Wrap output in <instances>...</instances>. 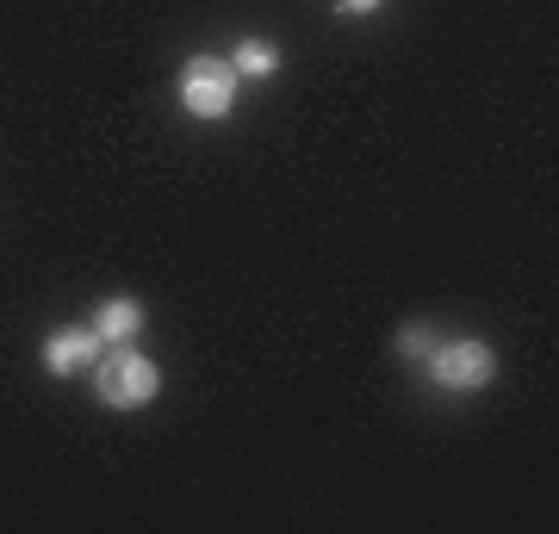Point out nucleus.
I'll return each instance as SVG.
<instances>
[{
    "label": "nucleus",
    "mask_w": 559,
    "mask_h": 534,
    "mask_svg": "<svg viewBox=\"0 0 559 534\" xmlns=\"http://www.w3.org/2000/svg\"><path fill=\"white\" fill-rule=\"evenodd\" d=\"M138 330H143V311L131 305V298H112V305H100V317H94V336L112 342V348L138 342Z\"/></svg>",
    "instance_id": "obj_5"
},
{
    "label": "nucleus",
    "mask_w": 559,
    "mask_h": 534,
    "mask_svg": "<svg viewBox=\"0 0 559 534\" xmlns=\"http://www.w3.org/2000/svg\"><path fill=\"white\" fill-rule=\"evenodd\" d=\"M87 360H100V336H94V330H57L50 348H44V367H50L57 379L62 373H81Z\"/></svg>",
    "instance_id": "obj_4"
},
{
    "label": "nucleus",
    "mask_w": 559,
    "mask_h": 534,
    "mask_svg": "<svg viewBox=\"0 0 559 534\" xmlns=\"http://www.w3.org/2000/svg\"><path fill=\"white\" fill-rule=\"evenodd\" d=\"M274 69H280V50L267 38L237 44V75H274Z\"/></svg>",
    "instance_id": "obj_6"
},
{
    "label": "nucleus",
    "mask_w": 559,
    "mask_h": 534,
    "mask_svg": "<svg viewBox=\"0 0 559 534\" xmlns=\"http://www.w3.org/2000/svg\"><path fill=\"white\" fill-rule=\"evenodd\" d=\"M230 99H237V69H230V62L193 57L180 69V106H187L193 119H224Z\"/></svg>",
    "instance_id": "obj_1"
},
{
    "label": "nucleus",
    "mask_w": 559,
    "mask_h": 534,
    "mask_svg": "<svg viewBox=\"0 0 559 534\" xmlns=\"http://www.w3.org/2000/svg\"><path fill=\"white\" fill-rule=\"evenodd\" d=\"M380 0H342V13H373Z\"/></svg>",
    "instance_id": "obj_8"
},
{
    "label": "nucleus",
    "mask_w": 559,
    "mask_h": 534,
    "mask_svg": "<svg viewBox=\"0 0 559 534\" xmlns=\"http://www.w3.org/2000/svg\"><path fill=\"white\" fill-rule=\"evenodd\" d=\"M429 348H436V330H429V323H411L399 336V355H411V360H423Z\"/></svg>",
    "instance_id": "obj_7"
},
{
    "label": "nucleus",
    "mask_w": 559,
    "mask_h": 534,
    "mask_svg": "<svg viewBox=\"0 0 559 534\" xmlns=\"http://www.w3.org/2000/svg\"><path fill=\"white\" fill-rule=\"evenodd\" d=\"M156 392H162V373L143 355L112 348V355L100 360V397L112 404V411H138V404H150Z\"/></svg>",
    "instance_id": "obj_2"
},
{
    "label": "nucleus",
    "mask_w": 559,
    "mask_h": 534,
    "mask_svg": "<svg viewBox=\"0 0 559 534\" xmlns=\"http://www.w3.org/2000/svg\"><path fill=\"white\" fill-rule=\"evenodd\" d=\"M429 379H436V385H448V392H473V385H485V379H491V367H498V360H491V348H485V342H436V348H429Z\"/></svg>",
    "instance_id": "obj_3"
}]
</instances>
